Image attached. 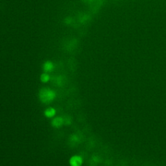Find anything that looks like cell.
<instances>
[{
  "mask_svg": "<svg viewBox=\"0 0 166 166\" xmlns=\"http://www.w3.org/2000/svg\"><path fill=\"white\" fill-rule=\"evenodd\" d=\"M39 99L42 103L49 104L51 103L56 97V94L53 90L48 88H43L39 92Z\"/></svg>",
  "mask_w": 166,
  "mask_h": 166,
  "instance_id": "cell-1",
  "label": "cell"
},
{
  "mask_svg": "<svg viewBox=\"0 0 166 166\" xmlns=\"http://www.w3.org/2000/svg\"><path fill=\"white\" fill-rule=\"evenodd\" d=\"M53 69V64H52V63L50 62H47L45 64L44 66V70H45V72H51Z\"/></svg>",
  "mask_w": 166,
  "mask_h": 166,
  "instance_id": "cell-5",
  "label": "cell"
},
{
  "mask_svg": "<svg viewBox=\"0 0 166 166\" xmlns=\"http://www.w3.org/2000/svg\"><path fill=\"white\" fill-rule=\"evenodd\" d=\"M82 162V157L78 155H75L70 158V164L71 166H81Z\"/></svg>",
  "mask_w": 166,
  "mask_h": 166,
  "instance_id": "cell-2",
  "label": "cell"
},
{
  "mask_svg": "<svg viewBox=\"0 0 166 166\" xmlns=\"http://www.w3.org/2000/svg\"><path fill=\"white\" fill-rule=\"evenodd\" d=\"M49 79H50V77H49V75L48 74H47V73H43L41 75V77H40V80H41V81L42 82H47L49 80Z\"/></svg>",
  "mask_w": 166,
  "mask_h": 166,
  "instance_id": "cell-6",
  "label": "cell"
},
{
  "mask_svg": "<svg viewBox=\"0 0 166 166\" xmlns=\"http://www.w3.org/2000/svg\"><path fill=\"white\" fill-rule=\"evenodd\" d=\"M56 114V110L54 108L49 107L46 109L44 111V115L46 116L47 118H53L54 116Z\"/></svg>",
  "mask_w": 166,
  "mask_h": 166,
  "instance_id": "cell-4",
  "label": "cell"
},
{
  "mask_svg": "<svg viewBox=\"0 0 166 166\" xmlns=\"http://www.w3.org/2000/svg\"><path fill=\"white\" fill-rule=\"evenodd\" d=\"M64 123V120L61 117H56L54 118L51 122L52 126L55 128H59Z\"/></svg>",
  "mask_w": 166,
  "mask_h": 166,
  "instance_id": "cell-3",
  "label": "cell"
}]
</instances>
